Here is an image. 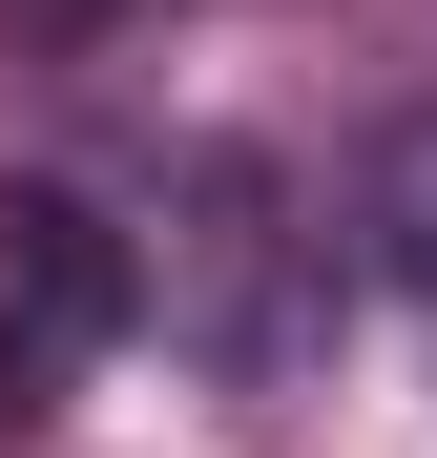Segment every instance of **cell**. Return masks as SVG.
<instances>
[{
  "label": "cell",
  "mask_w": 437,
  "mask_h": 458,
  "mask_svg": "<svg viewBox=\"0 0 437 458\" xmlns=\"http://www.w3.org/2000/svg\"><path fill=\"white\" fill-rule=\"evenodd\" d=\"M146 313L208 375H313L333 354V229L291 208L271 146H188L167 208H146Z\"/></svg>",
  "instance_id": "obj_1"
},
{
  "label": "cell",
  "mask_w": 437,
  "mask_h": 458,
  "mask_svg": "<svg viewBox=\"0 0 437 458\" xmlns=\"http://www.w3.org/2000/svg\"><path fill=\"white\" fill-rule=\"evenodd\" d=\"M375 271L416 292V334H437V105H416V125L375 146Z\"/></svg>",
  "instance_id": "obj_3"
},
{
  "label": "cell",
  "mask_w": 437,
  "mask_h": 458,
  "mask_svg": "<svg viewBox=\"0 0 437 458\" xmlns=\"http://www.w3.org/2000/svg\"><path fill=\"white\" fill-rule=\"evenodd\" d=\"M21 396H42V375H21V354H0V437H21Z\"/></svg>",
  "instance_id": "obj_4"
},
{
  "label": "cell",
  "mask_w": 437,
  "mask_h": 458,
  "mask_svg": "<svg viewBox=\"0 0 437 458\" xmlns=\"http://www.w3.org/2000/svg\"><path fill=\"white\" fill-rule=\"evenodd\" d=\"M105 334H146V229H105L84 188H0V354L84 375Z\"/></svg>",
  "instance_id": "obj_2"
}]
</instances>
